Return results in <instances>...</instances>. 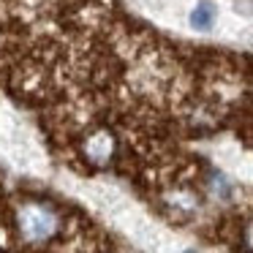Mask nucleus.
<instances>
[{
    "label": "nucleus",
    "instance_id": "obj_1",
    "mask_svg": "<svg viewBox=\"0 0 253 253\" xmlns=\"http://www.w3.org/2000/svg\"><path fill=\"white\" fill-rule=\"evenodd\" d=\"M19 231L28 242H44L57 231V215L44 204H25L19 210Z\"/></svg>",
    "mask_w": 253,
    "mask_h": 253
},
{
    "label": "nucleus",
    "instance_id": "obj_3",
    "mask_svg": "<svg viewBox=\"0 0 253 253\" xmlns=\"http://www.w3.org/2000/svg\"><path fill=\"white\" fill-rule=\"evenodd\" d=\"M112 147H115L112 136H109L106 131H98V133H93V136L87 139V144H84V153H87L90 161H95V164H104V161H109Z\"/></svg>",
    "mask_w": 253,
    "mask_h": 253
},
{
    "label": "nucleus",
    "instance_id": "obj_4",
    "mask_svg": "<svg viewBox=\"0 0 253 253\" xmlns=\"http://www.w3.org/2000/svg\"><path fill=\"white\" fill-rule=\"evenodd\" d=\"M185 253H196V251H185Z\"/></svg>",
    "mask_w": 253,
    "mask_h": 253
},
{
    "label": "nucleus",
    "instance_id": "obj_2",
    "mask_svg": "<svg viewBox=\"0 0 253 253\" xmlns=\"http://www.w3.org/2000/svg\"><path fill=\"white\" fill-rule=\"evenodd\" d=\"M215 19H218V6H215L212 0H199L196 6L191 11V25L193 30L199 33H210L215 28Z\"/></svg>",
    "mask_w": 253,
    "mask_h": 253
}]
</instances>
